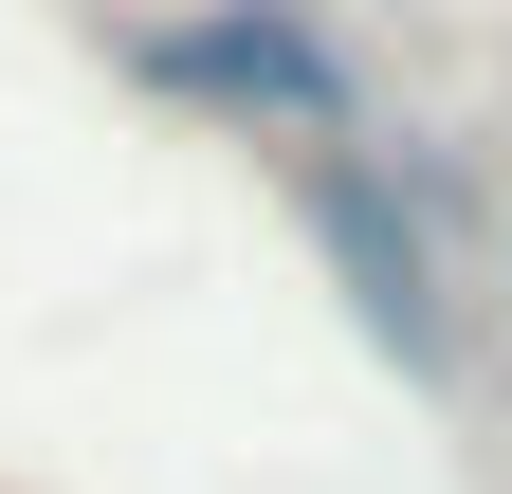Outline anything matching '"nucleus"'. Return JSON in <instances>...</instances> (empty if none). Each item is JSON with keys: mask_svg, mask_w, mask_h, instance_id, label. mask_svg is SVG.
Wrapping results in <instances>:
<instances>
[{"mask_svg": "<svg viewBox=\"0 0 512 494\" xmlns=\"http://www.w3.org/2000/svg\"><path fill=\"white\" fill-rule=\"evenodd\" d=\"M128 74L238 147H366V55L330 37V0H165L128 19Z\"/></svg>", "mask_w": 512, "mask_h": 494, "instance_id": "obj_1", "label": "nucleus"}, {"mask_svg": "<svg viewBox=\"0 0 512 494\" xmlns=\"http://www.w3.org/2000/svg\"><path fill=\"white\" fill-rule=\"evenodd\" d=\"M293 220L330 257L348 330L403 366V385H458V257H439V165L403 147H293Z\"/></svg>", "mask_w": 512, "mask_h": 494, "instance_id": "obj_2", "label": "nucleus"}]
</instances>
